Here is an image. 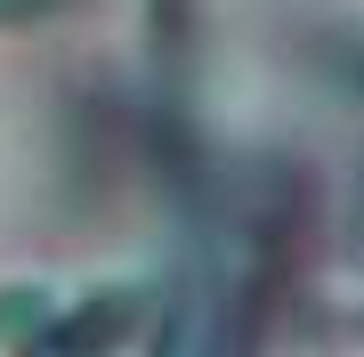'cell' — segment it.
Segmentation results:
<instances>
[{
  "label": "cell",
  "instance_id": "1",
  "mask_svg": "<svg viewBox=\"0 0 364 357\" xmlns=\"http://www.w3.org/2000/svg\"><path fill=\"white\" fill-rule=\"evenodd\" d=\"M154 16H162L170 33H178V25H186V0H154Z\"/></svg>",
  "mask_w": 364,
  "mask_h": 357
},
{
  "label": "cell",
  "instance_id": "2",
  "mask_svg": "<svg viewBox=\"0 0 364 357\" xmlns=\"http://www.w3.org/2000/svg\"><path fill=\"white\" fill-rule=\"evenodd\" d=\"M25 9H33V0H0V16H25Z\"/></svg>",
  "mask_w": 364,
  "mask_h": 357
},
{
  "label": "cell",
  "instance_id": "3",
  "mask_svg": "<svg viewBox=\"0 0 364 357\" xmlns=\"http://www.w3.org/2000/svg\"><path fill=\"white\" fill-rule=\"evenodd\" d=\"M356 236H364V187H356Z\"/></svg>",
  "mask_w": 364,
  "mask_h": 357
}]
</instances>
